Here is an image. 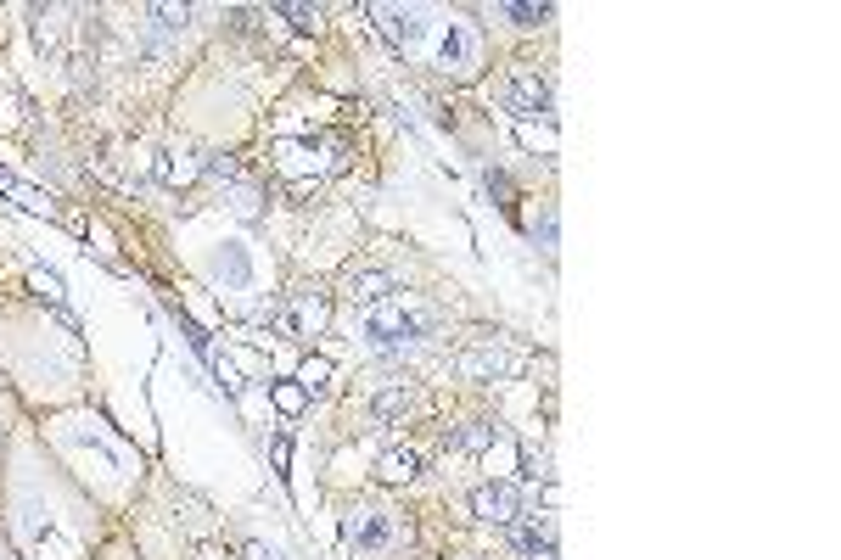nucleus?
Instances as JSON below:
<instances>
[{"label": "nucleus", "mask_w": 841, "mask_h": 560, "mask_svg": "<svg viewBox=\"0 0 841 560\" xmlns=\"http://www.w3.org/2000/svg\"><path fill=\"white\" fill-rule=\"evenodd\" d=\"M438 325V308L415 303V297H387L365 314V336H371V348L382 353H399V348H415L421 336Z\"/></svg>", "instance_id": "obj_1"}, {"label": "nucleus", "mask_w": 841, "mask_h": 560, "mask_svg": "<svg viewBox=\"0 0 841 560\" xmlns=\"http://www.w3.org/2000/svg\"><path fill=\"white\" fill-rule=\"evenodd\" d=\"M331 320V303H326V292H314V286H298V292H286L281 303H270L264 308V325H281L286 336H314L320 325Z\"/></svg>", "instance_id": "obj_2"}, {"label": "nucleus", "mask_w": 841, "mask_h": 560, "mask_svg": "<svg viewBox=\"0 0 841 560\" xmlns=\"http://www.w3.org/2000/svg\"><path fill=\"white\" fill-rule=\"evenodd\" d=\"M528 504H522V488L516 482H483V488L471 493V516L477 521H499V527H511Z\"/></svg>", "instance_id": "obj_3"}, {"label": "nucleus", "mask_w": 841, "mask_h": 560, "mask_svg": "<svg viewBox=\"0 0 841 560\" xmlns=\"http://www.w3.org/2000/svg\"><path fill=\"white\" fill-rule=\"evenodd\" d=\"M505 107H511L516 118H544V112H550V84H544L533 68H516L511 79H505Z\"/></svg>", "instance_id": "obj_4"}, {"label": "nucleus", "mask_w": 841, "mask_h": 560, "mask_svg": "<svg viewBox=\"0 0 841 560\" xmlns=\"http://www.w3.org/2000/svg\"><path fill=\"white\" fill-rule=\"evenodd\" d=\"M438 68L455 73V79H466V73L477 68V34H471L466 23H443L438 28Z\"/></svg>", "instance_id": "obj_5"}, {"label": "nucleus", "mask_w": 841, "mask_h": 560, "mask_svg": "<svg viewBox=\"0 0 841 560\" xmlns=\"http://www.w3.org/2000/svg\"><path fill=\"white\" fill-rule=\"evenodd\" d=\"M376 28H382L387 45H399V51H415V45L427 40V23H421V12H410V6H371Z\"/></svg>", "instance_id": "obj_6"}, {"label": "nucleus", "mask_w": 841, "mask_h": 560, "mask_svg": "<svg viewBox=\"0 0 841 560\" xmlns=\"http://www.w3.org/2000/svg\"><path fill=\"white\" fill-rule=\"evenodd\" d=\"M343 538L354 549H365V555H382V549L393 544V521H387L382 510H354V516L343 521Z\"/></svg>", "instance_id": "obj_7"}, {"label": "nucleus", "mask_w": 841, "mask_h": 560, "mask_svg": "<svg viewBox=\"0 0 841 560\" xmlns=\"http://www.w3.org/2000/svg\"><path fill=\"white\" fill-rule=\"evenodd\" d=\"M460 370H466V376H477V381L516 376V370H522V353H505V348H494V342H483V348H466V353H460Z\"/></svg>", "instance_id": "obj_8"}, {"label": "nucleus", "mask_w": 841, "mask_h": 560, "mask_svg": "<svg viewBox=\"0 0 841 560\" xmlns=\"http://www.w3.org/2000/svg\"><path fill=\"white\" fill-rule=\"evenodd\" d=\"M511 544L522 549L528 560L556 555V532H550V516H533V510H522V516L511 521Z\"/></svg>", "instance_id": "obj_9"}, {"label": "nucleus", "mask_w": 841, "mask_h": 560, "mask_svg": "<svg viewBox=\"0 0 841 560\" xmlns=\"http://www.w3.org/2000/svg\"><path fill=\"white\" fill-rule=\"evenodd\" d=\"M0 196H12V202H17L23 213H45V219L57 213V196H51V191H40V185H29V180H17L12 168H0Z\"/></svg>", "instance_id": "obj_10"}, {"label": "nucleus", "mask_w": 841, "mask_h": 560, "mask_svg": "<svg viewBox=\"0 0 841 560\" xmlns=\"http://www.w3.org/2000/svg\"><path fill=\"white\" fill-rule=\"evenodd\" d=\"M387 292H393V275H382V269H359V275H348V297L354 303H387Z\"/></svg>", "instance_id": "obj_11"}, {"label": "nucleus", "mask_w": 841, "mask_h": 560, "mask_svg": "<svg viewBox=\"0 0 841 560\" xmlns=\"http://www.w3.org/2000/svg\"><path fill=\"white\" fill-rule=\"evenodd\" d=\"M214 275L230 280L236 292H247V286H253V264H247L242 247H225V252H219V258H214Z\"/></svg>", "instance_id": "obj_12"}, {"label": "nucleus", "mask_w": 841, "mask_h": 560, "mask_svg": "<svg viewBox=\"0 0 841 560\" xmlns=\"http://www.w3.org/2000/svg\"><path fill=\"white\" fill-rule=\"evenodd\" d=\"M415 471H421V454H415V448H387L382 465H376V476H382V482H410Z\"/></svg>", "instance_id": "obj_13"}, {"label": "nucleus", "mask_w": 841, "mask_h": 560, "mask_svg": "<svg viewBox=\"0 0 841 560\" xmlns=\"http://www.w3.org/2000/svg\"><path fill=\"white\" fill-rule=\"evenodd\" d=\"M410 409H415V392H404V387L376 392V398H371V415H376V420H404Z\"/></svg>", "instance_id": "obj_14"}, {"label": "nucleus", "mask_w": 841, "mask_h": 560, "mask_svg": "<svg viewBox=\"0 0 841 560\" xmlns=\"http://www.w3.org/2000/svg\"><path fill=\"white\" fill-rule=\"evenodd\" d=\"M499 12L511 17L516 28H539V23H550V6H528V0H505Z\"/></svg>", "instance_id": "obj_15"}, {"label": "nucleus", "mask_w": 841, "mask_h": 560, "mask_svg": "<svg viewBox=\"0 0 841 560\" xmlns=\"http://www.w3.org/2000/svg\"><path fill=\"white\" fill-rule=\"evenodd\" d=\"M275 17H286V23L298 28V34H320V6H275Z\"/></svg>", "instance_id": "obj_16"}, {"label": "nucleus", "mask_w": 841, "mask_h": 560, "mask_svg": "<svg viewBox=\"0 0 841 560\" xmlns=\"http://www.w3.org/2000/svg\"><path fill=\"white\" fill-rule=\"evenodd\" d=\"M494 437H499V432L488 426V420H471V426H460V432L449 437V448H488Z\"/></svg>", "instance_id": "obj_17"}, {"label": "nucleus", "mask_w": 841, "mask_h": 560, "mask_svg": "<svg viewBox=\"0 0 841 560\" xmlns=\"http://www.w3.org/2000/svg\"><path fill=\"white\" fill-rule=\"evenodd\" d=\"M303 404H309V392H303L298 381H281V387H275V409H281V415H298Z\"/></svg>", "instance_id": "obj_18"}, {"label": "nucleus", "mask_w": 841, "mask_h": 560, "mask_svg": "<svg viewBox=\"0 0 841 560\" xmlns=\"http://www.w3.org/2000/svg\"><path fill=\"white\" fill-rule=\"evenodd\" d=\"M326 376H331V364H326V359H303L298 387H303V392H320V387H326Z\"/></svg>", "instance_id": "obj_19"}, {"label": "nucleus", "mask_w": 841, "mask_h": 560, "mask_svg": "<svg viewBox=\"0 0 841 560\" xmlns=\"http://www.w3.org/2000/svg\"><path fill=\"white\" fill-rule=\"evenodd\" d=\"M29 286L45 297V303H57V308H62V280H57V275H45V269H34V275H29Z\"/></svg>", "instance_id": "obj_20"}, {"label": "nucleus", "mask_w": 841, "mask_h": 560, "mask_svg": "<svg viewBox=\"0 0 841 560\" xmlns=\"http://www.w3.org/2000/svg\"><path fill=\"white\" fill-rule=\"evenodd\" d=\"M270 454H275V476H281V482H286V476H292V471H286V465H292V443H286V432H275Z\"/></svg>", "instance_id": "obj_21"}, {"label": "nucleus", "mask_w": 841, "mask_h": 560, "mask_svg": "<svg viewBox=\"0 0 841 560\" xmlns=\"http://www.w3.org/2000/svg\"><path fill=\"white\" fill-rule=\"evenodd\" d=\"M191 174H197V163H174V157H169V163H163V180H169V185L191 180Z\"/></svg>", "instance_id": "obj_22"}, {"label": "nucleus", "mask_w": 841, "mask_h": 560, "mask_svg": "<svg viewBox=\"0 0 841 560\" xmlns=\"http://www.w3.org/2000/svg\"><path fill=\"white\" fill-rule=\"evenodd\" d=\"M247 560H275V555H270L264 544H247Z\"/></svg>", "instance_id": "obj_23"}]
</instances>
